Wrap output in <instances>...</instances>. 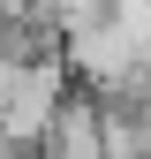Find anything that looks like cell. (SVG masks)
<instances>
[{
    "mask_svg": "<svg viewBox=\"0 0 151 159\" xmlns=\"http://www.w3.org/2000/svg\"><path fill=\"white\" fill-rule=\"evenodd\" d=\"M136 159H151V144H144V152H136Z\"/></svg>",
    "mask_w": 151,
    "mask_h": 159,
    "instance_id": "1",
    "label": "cell"
}]
</instances>
